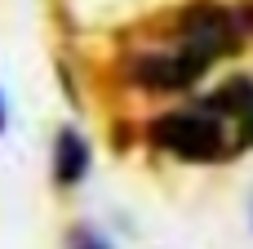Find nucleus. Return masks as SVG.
Segmentation results:
<instances>
[{"label":"nucleus","mask_w":253,"mask_h":249,"mask_svg":"<svg viewBox=\"0 0 253 249\" xmlns=\"http://www.w3.org/2000/svg\"><path fill=\"white\" fill-rule=\"evenodd\" d=\"M151 143L160 151H169L178 160H196V165L231 156L227 125H222V116L209 102H196V107H182V111H165L160 120H151Z\"/></svg>","instance_id":"1"},{"label":"nucleus","mask_w":253,"mask_h":249,"mask_svg":"<svg viewBox=\"0 0 253 249\" xmlns=\"http://www.w3.org/2000/svg\"><path fill=\"white\" fill-rule=\"evenodd\" d=\"M80 249H84V245H80ZM89 249H102V245H98V241H89Z\"/></svg>","instance_id":"4"},{"label":"nucleus","mask_w":253,"mask_h":249,"mask_svg":"<svg viewBox=\"0 0 253 249\" xmlns=\"http://www.w3.org/2000/svg\"><path fill=\"white\" fill-rule=\"evenodd\" d=\"M84 169H89V147H84V138H80L76 129H62V134H58V151H53V174H58V183L71 187V183L84 178Z\"/></svg>","instance_id":"2"},{"label":"nucleus","mask_w":253,"mask_h":249,"mask_svg":"<svg viewBox=\"0 0 253 249\" xmlns=\"http://www.w3.org/2000/svg\"><path fill=\"white\" fill-rule=\"evenodd\" d=\"M0 129H4V98H0Z\"/></svg>","instance_id":"3"}]
</instances>
